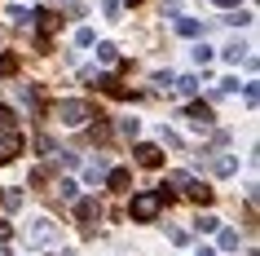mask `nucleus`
I'll use <instances>...</instances> for the list:
<instances>
[{"mask_svg":"<svg viewBox=\"0 0 260 256\" xmlns=\"http://www.w3.org/2000/svg\"><path fill=\"white\" fill-rule=\"evenodd\" d=\"M164 190H141V194H133V203H128V212H133V221H154V216L164 212Z\"/></svg>","mask_w":260,"mask_h":256,"instance_id":"obj_1","label":"nucleus"},{"mask_svg":"<svg viewBox=\"0 0 260 256\" xmlns=\"http://www.w3.org/2000/svg\"><path fill=\"white\" fill-rule=\"evenodd\" d=\"M57 120L67 124V128H84V124L93 120V106L88 102H75V97L71 102H57Z\"/></svg>","mask_w":260,"mask_h":256,"instance_id":"obj_2","label":"nucleus"},{"mask_svg":"<svg viewBox=\"0 0 260 256\" xmlns=\"http://www.w3.org/2000/svg\"><path fill=\"white\" fill-rule=\"evenodd\" d=\"M53 239H57V225H53V216H31V225H27V243L44 247V243H53Z\"/></svg>","mask_w":260,"mask_h":256,"instance_id":"obj_3","label":"nucleus"},{"mask_svg":"<svg viewBox=\"0 0 260 256\" xmlns=\"http://www.w3.org/2000/svg\"><path fill=\"white\" fill-rule=\"evenodd\" d=\"M57 27H62V14H40V36H36V44H40V49H49V40H53Z\"/></svg>","mask_w":260,"mask_h":256,"instance_id":"obj_4","label":"nucleus"},{"mask_svg":"<svg viewBox=\"0 0 260 256\" xmlns=\"http://www.w3.org/2000/svg\"><path fill=\"white\" fill-rule=\"evenodd\" d=\"M18 155H22V137H18V133H5V137H0V163H14Z\"/></svg>","mask_w":260,"mask_h":256,"instance_id":"obj_5","label":"nucleus"},{"mask_svg":"<svg viewBox=\"0 0 260 256\" xmlns=\"http://www.w3.org/2000/svg\"><path fill=\"white\" fill-rule=\"evenodd\" d=\"M133 155H137V163H141V168H159V163H164V150H159V146H150V141H141V146L133 150Z\"/></svg>","mask_w":260,"mask_h":256,"instance_id":"obj_6","label":"nucleus"},{"mask_svg":"<svg viewBox=\"0 0 260 256\" xmlns=\"http://www.w3.org/2000/svg\"><path fill=\"white\" fill-rule=\"evenodd\" d=\"M185 115H190V124H194V128H212V106H207V102H194V106L185 110Z\"/></svg>","mask_w":260,"mask_h":256,"instance_id":"obj_7","label":"nucleus"},{"mask_svg":"<svg viewBox=\"0 0 260 256\" xmlns=\"http://www.w3.org/2000/svg\"><path fill=\"white\" fill-rule=\"evenodd\" d=\"M75 216L88 225V221H97V216H102V203H97V199H75Z\"/></svg>","mask_w":260,"mask_h":256,"instance_id":"obj_8","label":"nucleus"},{"mask_svg":"<svg viewBox=\"0 0 260 256\" xmlns=\"http://www.w3.org/2000/svg\"><path fill=\"white\" fill-rule=\"evenodd\" d=\"M106 186L110 190H128V186H133V173H128V168H110V173H106Z\"/></svg>","mask_w":260,"mask_h":256,"instance_id":"obj_9","label":"nucleus"},{"mask_svg":"<svg viewBox=\"0 0 260 256\" xmlns=\"http://www.w3.org/2000/svg\"><path fill=\"white\" fill-rule=\"evenodd\" d=\"M212 173H216V177H234V173H238V155H220V159H212Z\"/></svg>","mask_w":260,"mask_h":256,"instance_id":"obj_10","label":"nucleus"},{"mask_svg":"<svg viewBox=\"0 0 260 256\" xmlns=\"http://www.w3.org/2000/svg\"><path fill=\"white\" fill-rule=\"evenodd\" d=\"M185 199H194V203H212V186H203V181H190Z\"/></svg>","mask_w":260,"mask_h":256,"instance_id":"obj_11","label":"nucleus"},{"mask_svg":"<svg viewBox=\"0 0 260 256\" xmlns=\"http://www.w3.org/2000/svg\"><path fill=\"white\" fill-rule=\"evenodd\" d=\"M5 14H9V22H36V9H27V5H9Z\"/></svg>","mask_w":260,"mask_h":256,"instance_id":"obj_12","label":"nucleus"},{"mask_svg":"<svg viewBox=\"0 0 260 256\" xmlns=\"http://www.w3.org/2000/svg\"><path fill=\"white\" fill-rule=\"evenodd\" d=\"M199 31H203V27H199V18H177V36H190V40H194Z\"/></svg>","mask_w":260,"mask_h":256,"instance_id":"obj_13","label":"nucleus"},{"mask_svg":"<svg viewBox=\"0 0 260 256\" xmlns=\"http://www.w3.org/2000/svg\"><path fill=\"white\" fill-rule=\"evenodd\" d=\"M190 181H194L190 173H168V181H164V186H172V190H181V194H185V190H190Z\"/></svg>","mask_w":260,"mask_h":256,"instance_id":"obj_14","label":"nucleus"},{"mask_svg":"<svg viewBox=\"0 0 260 256\" xmlns=\"http://www.w3.org/2000/svg\"><path fill=\"white\" fill-rule=\"evenodd\" d=\"M97 62H106V67H110V62H119V53H115V44H110V40L97 44Z\"/></svg>","mask_w":260,"mask_h":256,"instance_id":"obj_15","label":"nucleus"},{"mask_svg":"<svg viewBox=\"0 0 260 256\" xmlns=\"http://www.w3.org/2000/svg\"><path fill=\"white\" fill-rule=\"evenodd\" d=\"M243 58H247V44H230V49H225V62H230V67H238Z\"/></svg>","mask_w":260,"mask_h":256,"instance_id":"obj_16","label":"nucleus"},{"mask_svg":"<svg viewBox=\"0 0 260 256\" xmlns=\"http://www.w3.org/2000/svg\"><path fill=\"white\" fill-rule=\"evenodd\" d=\"M14 120H18V115L5 106V102H0V133H14Z\"/></svg>","mask_w":260,"mask_h":256,"instance_id":"obj_17","label":"nucleus"},{"mask_svg":"<svg viewBox=\"0 0 260 256\" xmlns=\"http://www.w3.org/2000/svg\"><path fill=\"white\" fill-rule=\"evenodd\" d=\"M212 58H216V49H212V44H199V49H194V62H199V67H207Z\"/></svg>","mask_w":260,"mask_h":256,"instance_id":"obj_18","label":"nucleus"},{"mask_svg":"<svg viewBox=\"0 0 260 256\" xmlns=\"http://www.w3.org/2000/svg\"><path fill=\"white\" fill-rule=\"evenodd\" d=\"M57 194H62L67 203H75V199H80V186H75V181H62V186H57Z\"/></svg>","mask_w":260,"mask_h":256,"instance_id":"obj_19","label":"nucleus"},{"mask_svg":"<svg viewBox=\"0 0 260 256\" xmlns=\"http://www.w3.org/2000/svg\"><path fill=\"white\" fill-rule=\"evenodd\" d=\"M194 230H199V234H212V230H220V221H216V216H199Z\"/></svg>","mask_w":260,"mask_h":256,"instance_id":"obj_20","label":"nucleus"},{"mask_svg":"<svg viewBox=\"0 0 260 256\" xmlns=\"http://www.w3.org/2000/svg\"><path fill=\"white\" fill-rule=\"evenodd\" d=\"M18 71V58L14 53H0V75H14Z\"/></svg>","mask_w":260,"mask_h":256,"instance_id":"obj_21","label":"nucleus"},{"mask_svg":"<svg viewBox=\"0 0 260 256\" xmlns=\"http://www.w3.org/2000/svg\"><path fill=\"white\" fill-rule=\"evenodd\" d=\"M177 89H181V93H199V75H181Z\"/></svg>","mask_w":260,"mask_h":256,"instance_id":"obj_22","label":"nucleus"},{"mask_svg":"<svg viewBox=\"0 0 260 256\" xmlns=\"http://www.w3.org/2000/svg\"><path fill=\"white\" fill-rule=\"evenodd\" d=\"M225 22H230V27H247V22H251V14H238V9H230V14H225Z\"/></svg>","mask_w":260,"mask_h":256,"instance_id":"obj_23","label":"nucleus"},{"mask_svg":"<svg viewBox=\"0 0 260 256\" xmlns=\"http://www.w3.org/2000/svg\"><path fill=\"white\" fill-rule=\"evenodd\" d=\"M220 247H225V252H234V247H238V234H234V230H220Z\"/></svg>","mask_w":260,"mask_h":256,"instance_id":"obj_24","label":"nucleus"},{"mask_svg":"<svg viewBox=\"0 0 260 256\" xmlns=\"http://www.w3.org/2000/svg\"><path fill=\"white\" fill-rule=\"evenodd\" d=\"M119 133H123V137H137V133H141V120H123Z\"/></svg>","mask_w":260,"mask_h":256,"instance_id":"obj_25","label":"nucleus"},{"mask_svg":"<svg viewBox=\"0 0 260 256\" xmlns=\"http://www.w3.org/2000/svg\"><path fill=\"white\" fill-rule=\"evenodd\" d=\"M154 84H159V89H172V84H177V75H172V71H159V75H154Z\"/></svg>","mask_w":260,"mask_h":256,"instance_id":"obj_26","label":"nucleus"},{"mask_svg":"<svg viewBox=\"0 0 260 256\" xmlns=\"http://www.w3.org/2000/svg\"><path fill=\"white\" fill-rule=\"evenodd\" d=\"M75 44H80V49H88V44H93V31L80 27V31H75Z\"/></svg>","mask_w":260,"mask_h":256,"instance_id":"obj_27","label":"nucleus"},{"mask_svg":"<svg viewBox=\"0 0 260 256\" xmlns=\"http://www.w3.org/2000/svg\"><path fill=\"white\" fill-rule=\"evenodd\" d=\"M102 14H106L110 22H115V18H119V0H106V5H102Z\"/></svg>","mask_w":260,"mask_h":256,"instance_id":"obj_28","label":"nucleus"},{"mask_svg":"<svg viewBox=\"0 0 260 256\" xmlns=\"http://www.w3.org/2000/svg\"><path fill=\"white\" fill-rule=\"evenodd\" d=\"M190 256H216V252H212V247H207V243H203V247H194Z\"/></svg>","mask_w":260,"mask_h":256,"instance_id":"obj_29","label":"nucleus"},{"mask_svg":"<svg viewBox=\"0 0 260 256\" xmlns=\"http://www.w3.org/2000/svg\"><path fill=\"white\" fill-rule=\"evenodd\" d=\"M9 234H14V225H5V221H0V243L9 239Z\"/></svg>","mask_w":260,"mask_h":256,"instance_id":"obj_30","label":"nucleus"},{"mask_svg":"<svg viewBox=\"0 0 260 256\" xmlns=\"http://www.w3.org/2000/svg\"><path fill=\"white\" fill-rule=\"evenodd\" d=\"M220 9H238V0H216Z\"/></svg>","mask_w":260,"mask_h":256,"instance_id":"obj_31","label":"nucleus"},{"mask_svg":"<svg viewBox=\"0 0 260 256\" xmlns=\"http://www.w3.org/2000/svg\"><path fill=\"white\" fill-rule=\"evenodd\" d=\"M0 256H9V247H5V243H0Z\"/></svg>","mask_w":260,"mask_h":256,"instance_id":"obj_32","label":"nucleus"},{"mask_svg":"<svg viewBox=\"0 0 260 256\" xmlns=\"http://www.w3.org/2000/svg\"><path fill=\"white\" fill-rule=\"evenodd\" d=\"M128 5H141V0H128Z\"/></svg>","mask_w":260,"mask_h":256,"instance_id":"obj_33","label":"nucleus"},{"mask_svg":"<svg viewBox=\"0 0 260 256\" xmlns=\"http://www.w3.org/2000/svg\"><path fill=\"white\" fill-rule=\"evenodd\" d=\"M62 256H71V252H62Z\"/></svg>","mask_w":260,"mask_h":256,"instance_id":"obj_34","label":"nucleus"},{"mask_svg":"<svg viewBox=\"0 0 260 256\" xmlns=\"http://www.w3.org/2000/svg\"><path fill=\"white\" fill-rule=\"evenodd\" d=\"M0 194H5V190H0Z\"/></svg>","mask_w":260,"mask_h":256,"instance_id":"obj_35","label":"nucleus"}]
</instances>
